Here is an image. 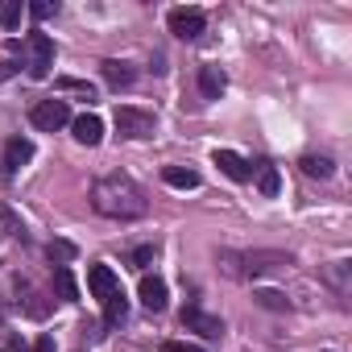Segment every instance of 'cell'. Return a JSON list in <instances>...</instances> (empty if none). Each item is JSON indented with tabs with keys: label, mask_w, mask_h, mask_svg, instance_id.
Here are the masks:
<instances>
[{
	"label": "cell",
	"mask_w": 352,
	"mask_h": 352,
	"mask_svg": "<svg viewBox=\"0 0 352 352\" xmlns=\"http://www.w3.org/2000/svg\"><path fill=\"white\" fill-rule=\"evenodd\" d=\"M91 204H96V212H104V216H141V212H145L141 191H137L133 183H120V179H104V183H96Z\"/></svg>",
	"instance_id": "obj_1"
},
{
	"label": "cell",
	"mask_w": 352,
	"mask_h": 352,
	"mask_svg": "<svg viewBox=\"0 0 352 352\" xmlns=\"http://www.w3.org/2000/svg\"><path fill=\"white\" fill-rule=\"evenodd\" d=\"M17 50L25 54L21 67H25L34 79H46V75H50V67H54V42H50L46 34H30L25 42H17Z\"/></svg>",
	"instance_id": "obj_2"
},
{
	"label": "cell",
	"mask_w": 352,
	"mask_h": 352,
	"mask_svg": "<svg viewBox=\"0 0 352 352\" xmlns=\"http://www.w3.org/2000/svg\"><path fill=\"white\" fill-rule=\"evenodd\" d=\"M30 120H34V129L54 133V129H63L71 120V108H67V100H38L30 108Z\"/></svg>",
	"instance_id": "obj_3"
},
{
	"label": "cell",
	"mask_w": 352,
	"mask_h": 352,
	"mask_svg": "<svg viewBox=\"0 0 352 352\" xmlns=\"http://www.w3.org/2000/svg\"><path fill=\"white\" fill-rule=\"evenodd\" d=\"M116 133L120 137H133V141H141V137H149L153 133V112H145V108H116Z\"/></svg>",
	"instance_id": "obj_4"
},
{
	"label": "cell",
	"mask_w": 352,
	"mask_h": 352,
	"mask_svg": "<svg viewBox=\"0 0 352 352\" xmlns=\"http://www.w3.org/2000/svg\"><path fill=\"white\" fill-rule=\"evenodd\" d=\"M204 25H208V17H204L199 9H174V13H170V34L183 38V42H195V38L204 34Z\"/></svg>",
	"instance_id": "obj_5"
},
{
	"label": "cell",
	"mask_w": 352,
	"mask_h": 352,
	"mask_svg": "<svg viewBox=\"0 0 352 352\" xmlns=\"http://www.w3.org/2000/svg\"><path fill=\"white\" fill-rule=\"evenodd\" d=\"M212 162L228 174L232 183H249V179H253V166H249L241 153H232V149H216V153H212Z\"/></svg>",
	"instance_id": "obj_6"
},
{
	"label": "cell",
	"mask_w": 352,
	"mask_h": 352,
	"mask_svg": "<svg viewBox=\"0 0 352 352\" xmlns=\"http://www.w3.org/2000/svg\"><path fill=\"white\" fill-rule=\"evenodd\" d=\"M71 133H75L79 145H100V137H104V120H100L96 112H83V116L71 120Z\"/></svg>",
	"instance_id": "obj_7"
},
{
	"label": "cell",
	"mask_w": 352,
	"mask_h": 352,
	"mask_svg": "<svg viewBox=\"0 0 352 352\" xmlns=\"http://www.w3.org/2000/svg\"><path fill=\"white\" fill-rule=\"evenodd\" d=\"M30 162H34V141H30V137H13V141L5 145V170L17 174V170L30 166Z\"/></svg>",
	"instance_id": "obj_8"
},
{
	"label": "cell",
	"mask_w": 352,
	"mask_h": 352,
	"mask_svg": "<svg viewBox=\"0 0 352 352\" xmlns=\"http://www.w3.org/2000/svg\"><path fill=\"white\" fill-rule=\"evenodd\" d=\"M87 290H91L96 298H112V294L120 290V278H116L108 265H91V274H87Z\"/></svg>",
	"instance_id": "obj_9"
},
{
	"label": "cell",
	"mask_w": 352,
	"mask_h": 352,
	"mask_svg": "<svg viewBox=\"0 0 352 352\" xmlns=\"http://www.w3.org/2000/svg\"><path fill=\"white\" fill-rule=\"evenodd\" d=\"M183 327H195V331H204V336H220V331H224V323H220L216 315L199 311V307H187V311H183Z\"/></svg>",
	"instance_id": "obj_10"
},
{
	"label": "cell",
	"mask_w": 352,
	"mask_h": 352,
	"mask_svg": "<svg viewBox=\"0 0 352 352\" xmlns=\"http://www.w3.org/2000/svg\"><path fill=\"white\" fill-rule=\"evenodd\" d=\"M162 183L174 187V191H195V187H199V174L187 170V166H166V170H162Z\"/></svg>",
	"instance_id": "obj_11"
},
{
	"label": "cell",
	"mask_w": 352,
	"mask_h": 352,
	"mask_svg": "<svg viewBox=\"0 0 352 352\" xmlns=\"http://www.w3.org/2000/svg\"><path fill=\"white\" fill-rule=\"evenodd\" d=\"M137 294H141V302H145L149 311H166V298H170V294H166V282H162V278H141V290H137Z\"/></svg>",
	"instance_id": "obj_12"
},
{
	"label": "cell",
	"mask_w": 352,
	"mask_h": 352,
	"mask_svg": "<svg viewBox=\"0 0 352 352\" xmlns=\"http://www.w3.org/2000/svg\"><path fill=\"white\" fill-rule=\"evenodd\" d=\"M224 87H228V79H224L220 67H204V71H199V91H204V100H220Z\"/></svg>",
	"instance_id": "obj_13"
},
{
	"label": "cell",
	"mask_w": 352,
	"mask_h": 352,
	"mask_svg": "<svg viewBox=\"0 0 352 352\" xmlns=\"http://www.w3.org/2000/svg\"><path fill=\"white\" fill-rule=\"evenodd\" d=\"M104 79H108L112 87H129V83L137 79V71H133L129 63H116V58H108V63H104Z\"/></svg>",
	"instance_id": "obj_14"
},
{
	"label": "cell",
	"mask_w": 352,
	"mask_h": 352,
	"mask_svg": "<svg viewBox=\"0 0 352 352\" xmlns=\"http://www.w3.org/2000/svg\"><path fill=\"white\" fill-rule=\"evenodd\" d=\"M298 166H302V174H311V179H331V157H315V153H307Z\"/></svg>",
	"instance_id": "obj_15"
},
{
	"label": "cell",
	"mask_w": 352,
	"mask_h": 352,
	"mask_svg": "<svg viewBox=\"0 0 352 352\" xmlns=\"http://www.w3.org/2000/svg\"><path fill=\"white\" fill-rule=\"evenodd\" d=\"M124 315H129V302H124V294H120V290H116L112 298H104V319H108V323H120Z\"/></svg>",
	"instance_id": "obj_16"
},
{
	"label": "cell",
	"mask_w": 352,
	"mask_h": 352,
	"mask_svg": "<svg viewBox=\"0 0 352 352\" xmlns=\"http://www.w3.org/2000/svg\"><path fill=\"white\" fill-rule=\"evenodd\" d=\"M54 286H58V294H63L67 302H75V298H79V286H75L71 270H58V274H54Z\"/></svg>",
	"instance_id": "obj_17"
},
{
	"label": "cell",
	"mask_w": 352,
	"mask_h": 352,
	"mask_svg": "<svg viewBox=\"0 0 352 352\" xmlns=\"http://www.w3.org/2000/svg\"><path fill=\"white\" fill-rule=\"evenodd\" d=\"M21 13H25V9L17 5V0H13V5H0V25H5V30H13V25L21 21Z\"/></svg>",
	"instance_id": "obj_18"
},
{
	"label": "cell",
	"mask_w": 352,
	"mask_h": 352,
	"mask_svg": "<svg viewBox=\"0 0 352 352\" xmlns=\"http://www.w3.org/2000/svg\"><path fill=\"white\" fill-rule=\"evenodd\" d=\"M261 195H278V170L274 166L261 170Z\"/></svg>",
	"instance_id": "obj_19"
},
{
	"label": "cell",
	"mask_w": 352,
	"mask_h": 352,
	"mask_svg": "<svg viewBox=\"0 0 352 352\" xmlns=\"http://www.w3.org/2000/svg\"><path fill=\"white\" fill-rule=\"evenodd\" d=\"M30 13H34L38 21H46V17H54V13H58V5H50V0H38V5H30Z\"/></svg>",
	"instance_id": "obj_20"
},
{
	"label": "cell",
	"mask_w": 352,
	"mask_h": 352,
	"mask_svg": "<svg viewBox=\"0 0 352 352\" xmlns=\"http://www.w3.org/2000/svg\"><path fill=\"white\" fill-rule=\"evenodd\" d=\"M58 87H63V91H83V96L91 100V83H83V79H58Z\"/></svg>",
	"instance_id": "obj_21"
},
{
	"label": "cell",
	"mask_w": 352,
	"mask_h": 352,
	"mask_svg": "<svg viewBox=\"0 0 352 352\" xmlns=\"http://www.w3.org/2000/svg\"><path fill=\"white\" fill-rule=\"evenodd\" d=\"M257 298H261V307H274V311H282V307H286V298H282L278 290H261Z\"/></svg>",
	"instance_id": "obj_22"
},
{
	"label": "cell",
	"mask_w": 352,
	"mask_h": 352,
	"mask_svg": "<svg viewBox=\"0 0 352 352\" xmlns=\"http://www.w3.org/2000/svg\"><path fill=\"white\" fill-rule=\"evenodd\" d=\"M17 71H21V63H17V58H9V63H0V83H5V79H13Z\"/></svg>",
	"instance_id": "obj_23"
},
{
	"label": "cell",
	"mask_w": 352,
	"mask_h": 352,
	"mask_svg": "<svg viewBox=\"0 0 352 352\" xmlns=\"http://www.w3.org/2000/svg\"><path fill=\"white\" fill-rule=\"evenodd\" d=\"M149 261H153V245H145V249L133 253V265H149Z\"/></svg>",
	"instance_id": "obj_24"
},
{
	"label": "cell",
	"mask_w": 352,
	"mask_h": 352,
	"mask_svg": "<svg viewBox=\"0 0 352 352\" xmlns=\"http://www.w3.org/2000/svg\"><path fill=\"white\" fill-rule=\"evenodd\" d=\"M162 352H204V348H191V344H162Z\"/></svg>",
	"instance_id": "obj_25"
},
{
	"label": "cell",
	"mask_w": 352,
	"mask_h": 352,
	"mask_svg": "<svg viewBox=\"0 0 352 352\" xmlns=\"http://www.w3.org/2000/svg\"><path fill=\"white\" fill-rule=\"evenodd\" d=\"M71 253H75V249H71V245H63V241H58V245H50V257H71Z\"/></svg>",
	"instance_id": "obj_26"
}]
</instances>
